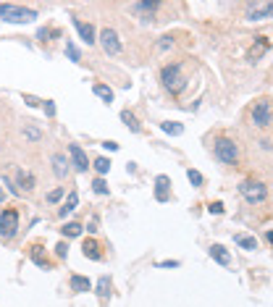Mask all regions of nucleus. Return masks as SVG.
Returning a JSON list of instances; mask_svg holds the SVG:
<instances>
[{
    "label": "nucleus",
    "instance_id": "1",
    "mask_svg": "<svg viewBox=\"0 0 273 307\" xmlns=\"http://www.w3.org/2000/svg\"><path fill=\"white\" fill-rule=\"evenodd\" d=\"M0 19L8 21V24H29V21L37 19V11L16 3H0Z\"/></svg>",
    "mask_w": 273,
    "mask_h": 307
},
{
    "label": "nucleus",
    "instance_id": "2",
    "mask_svg": "<svg viewBox=\"0 0 273 307\" xmlns=\"http://www.w3.org/2000/svg\"><path fill=\"white\" fill-rule=\"evenodd\" d=\"M161 82H163V87L168 89V92L179 95V92L187 87V79L181 76V63H168V66H163V71H161Z\"/></svg>",
    "mask_w": 273,
    "mask_h": 307
},
{
    "label": "nucleus",
    "instance_id": "3",
    "mask_svg": "<svg viewBox=\"0 0 273 307\" xmlns=\"http://www.w3.org/2000/svg\"><path fill=\"white\" fill-rule=\"evenodd\" d=\"M213 155L221 160V163L234 166V163H237V158H239V147H237V142H234V140H229V137H221V140L213 142Z\"/></svg>",
    "mask_w": 273,
    "mask_h": 307
},
{
    "label": "nucleus",
    "instance_id": "4",
    "mask_svg": "<svg viewBox=\"0 0 273 307\" xmlns=\"http://www.w3.org/2000/svg\"><path fill=\"white\" fill-rule=\"evenodd\" d=\"M239 195L245 197L249 205H260V202H265V197H268V189H265V184H263V181H252V179H247V181H242V184H239Z\"/></svg>",
    "mask_w": 273,
    "mask_h": 307
},
{
    "label": "nucleus",
    "instance_id": "5",
    "mask_svg": "<svg viewBox=\"0 0 273 307\" xmlns=\"http://www.w3.org/2000/svg\"><path fill=\"white\" fill-rule=\"evenodd\" d=\"M19 234V213L13 208H5L0 210V239L8 242Z\"/></svg>",
    "mask_w": 273,
    "mask_h": 307
},
{
    "label": "nucleus",
    "instance_id": "6",
    "mask_svg": "<svg viewBox=\"0 0 273 307\" xmlns=\"http://www.w3.org/2000/svg\"><path fill=\"white\" fill-rule=\"evenodd\" d=\"M100 45H103V50L108 53V56H118V53L124 50V45H121L116 29H108V27L100 32Z\"/></svg>",
    "mask_w": 273,
    "mask_h": 307
},
{
    "label": "nucleus",
    "instance_id": "7",
    "mask_svg": "<svg viewBox=\"0 0 273 307\" xmlns=\"http://www.w3.org/2000/svg\"><path fill=\"white\" fill-rule=\"evenodd\" d=\"M252 124L260 129L271 126V100H257L252 108Z\"/></svg>",
    "mask_w": 273,
    "mask_h": 307
},
{
    "label": "nucleus",
    "instance_id": "8",
    "mask_svg": "<svg viewBox=\"0 0 273 307\" xmlns=\"http://www.w3.org/2000/svg\"><path fill=\"white\" fill-rule=\"evenodd\" d=\"M273 13V3H257V5H249L247 8V21H263V19H271Z\"/></svg>",
    "mask_w": 273,
    "mask_h": 307
},
{
    "label": "nucleus",
    "instance_id": "9",
    "mask_svg": "<svg viewBox=\"0 0 273 307\" xmlns=\"http://www.w3.org/2000/svg\"><path fill=\"white\" fill-rule=\"evenodd\" d=\"M68 155H71V163L77 171H87L89 168V160H87V152L79 147V144H68Z\"/></svg>",
    "mask_w": 273,
    "mask_h": 307
},
{
    "label": "nucleus",
    "instance_id": "10",
    "mask_svg": "<svg viewBox=\"0 0 273 307\" xmlns=\"http://www.w3.org/2000/svg\"><path fill=\"white\" fill-rule=\"evenodd\" d=\"M155 199L158 202H168L171 199V179L168 176H158L155 179Z\"/></svg>",
    "mask_w": 273,
    "mask_h": 307
},
{
    "label": "nucleus",
    "instance_id": "11",
    "mask_svg": "<svg viewBox=\"0 0 273 307\" xmlns=\"http://www.w3.org/2000/svg\"><path fill=\"white\" fill-rule=\"evenodd\" d=\"M210 257L216 260L218 265H231V255H229V250L223 247V244H210Z\"/></svg>",
    "mask_w": 273,
    "mask_h": 307
},
{
    "label": "nucleus",
    "instance_id": "12",
    "mask_svg": "<svg viewBox=\"0 0 273 307\" xmlns=\"http://www.w3.org/2000/svg\"><path fill=\"white\" fill-rule=\"evenodd\" d=\"M74 27H77V32H79V37L84 40L87 45H95L97 40H95V29H92V24H84L82 19H74Z\"/></svg>",
    "mask_w": 273,
    "mask_h": 307
},
{
    "label": "nucleus",
    "instance_id": "13",
    "mask_svg": "<svg viewBox=\"0 0 273 307\" xmlns=\"http://www.w3.org/2000/svg\"><path fill=\"white\" fill-rule=\"evenodd\" d=\"M89 289H92V281L87 276H71V291L82 294V291H89Z\"/></svg>",
    "mask_w": 273,
    "mask_h": 307
},
{
    "label": "nucleus",
    "instance_id": "14",
    "mask_svg": "<svg viewBox=\"0 0 273 307\" xmlns=\"http://www.w3.org/2000/svg\"><path fill=\"white\" fill-rule=\"evenodd\" d=\"M234 242H237L242 250H247V252H255V250H257V239H255V236H247V234H234Z\"/></svg>",
    "mask_w": 273,
    "mask_h": 307
},
{
    "label": "nucleus",
    "instance_id": "15",
    "mask_svg": "<svg viewBox=\"0 0 273 307\" xmlns=\"http://www.w3.org/2000/svg\"><path fill=\"white\" fill-rule=\"evenodd\" d=\"M84 257H89V260H103V252H100V244H97L95 239H87L84 242Z\"/></svg>",
    "mask_w": 273,
    "mask_h": 307
},
{
    "label": "nucleus",
    "instance_id": "16",
    "mask_svg": "<svg viewBox=\"0 0 273 307\" xmlns=\"http://www.w3.org/2000/svg\"><path fill=\"white\" fill-rule=\"evenodd\" d=\"M77 205H79V195H77V192H71V195H68V199L63 202V208L58 210V216H60V218H66L68 213H74V208H77Z\"/></svg>",
    "mask_w": 273,
    "mask_h": 307
},
{
    "label": "nucleus",
    "instance_id": "17",
    "mask_svg": "<svg viewBox=\"0 0 273 307\" xmlns=\"http://www.w3.org/2000/svg\"><path fill=\"white\" fill-rule=\"evenodd\" d=\"M53 171H55L58 179H63V176H68V163L63 155H53Z\"/></svg>",
    "mask_w": 273,
    "mask_h": 307
},
{
    "label": "nucleus",
    "instance_id": "18",
    "mask_svg": "<svg viewBox=\"0 0 273 307\" xmlns=\"http://www.w3.org/2000/svg\"><path fill=\"white\" fill-rule=\"evenodd\" d=\"M16 184H19V187H24V189H34V176L29 171H19L16 173Z\"/></svg>",
    "mask_w": 273,
    "mask_h": 307
},
{
    "label": "nucleus",
    "instance_id": "19",
    "mask_svg": "<svg viewBox=\"0 0 273 307\" xmlns=\"http://www.w3.org/2000/svg\"><path fill=\"white\" fill-rule=\"evenodd\" d=\"M161 129L165 134H171V137H181V134H184V126L176 124V121H165V124H161Z\"/></svg>",
    "mask_w": 273,
    "mask_h": 307
},
{
    "label": "nucleus",
    "instance_id": "20",
    "mask_svg": "<svg viewBox=\"0 0 273 307\" xmlns=\"http://www.w3.org/2000/svg\"><path fill=\"white\" fill-rule=\"evenodd\" d=\"M92 92H95V95L100 97V100H105V103H113V89L105 87V84H95Z\"/></svg>",
    "mask_w": 273,
    "mask_h": 307
},
{
    "label": "nucleus",
    "instance_id": "21",
    "mask_svg": "<svg viewBox=\"0 0 273 307\" xmlns=\"http://www.w3.org/2000/svg\"><path fill=\"white\" fill-rule=\"evenodd\" d=\"M121 121H124V124L132 129V132H139V121L134 118V113H132V111H124V113H121Z\"/></svg>",
    "mask_w": 273,
    "mask_h": 307
},
{
    "label": "nucleus",
    "instance_id": "22",
    "mask_svg": "<svg viewBox=\"0 0 273 307\" xmlns=\"http://www.w3.org/2000/svg\"><path fill=\"white\" fill-rule=\"evenodd\" d=\"M60 231H63V236H82L84 228H82V223H66Z\"/></svg>",
    "mask_w": 273,
    "mask_h": 307
},
{
    "label": "nucleus",
    "instance_id": "23",
    "mask_svg": "<svg viewBox=\"0 0 273 307\" xmlns=\"http://www.w3.org/2000/svg\"><path fill=\"white\" fill-rule=\"evenodd\" d=\"M187 179H189V184H192V187H202V173L200 171H194V168H187Z\"/></svg>",
    "mask_w": 273,
    "mask_h": 307
},
{
    "label": "nucleus",
    "instance_id": "24",
    "mask_svg": "<svg viewBox=\"0 0 273 307\" xmlns=\"http://www.w3.org/2000/svg\"><path fill=\"white\" fill-rule=\"evenodd\" d=\"M66 53H68V58H71L74 63H79V60H82V53H79V48H77V45H74L71 40L66 42Z\"/></svg>",
    "mask_w": 273,
    "mask_h": 307
},
{
    "label": "nucleus",
    "instance_id": "25",
    "mask_svg": "<svg viewBox=\"0 0 273 307\" xmlns=\"http://www.w3.org/2000/svg\"><path fill=\"white\" fill-rule=\"evenodd\" d=\"M108 289H110V281H108V276H103V279L97 281V297L105 299L108 297Z\"/></svg>",
    "mask_w": 273,
    "mask_h": 307
},
{
    "label": "nucleus",
    "instance_id": "26",
    "mask_svg": "<svg viewBox=\"0 0 273 307\" xmlns=\"http://www.w3.org/2000/svg\"><path fill=\"white\" fill-rule=\"evenodd\" d=\"M95 171L100 173V176H105V173L110 171V160H108V158H97V160H95Z\"/></svg>",
    "mask_w": 273,
    "mask_h": 307
},
{
    "label": "nucleus",
    "instance_id": "27",
    "mask_svg": "<svg viewBox=\"0 0 273 307\" xmlns=\"http://www.w3.org/2000/svg\"><path fill=\"white\" fill-rule=\"evenodd\" d=\"M132 8H134V11H147V13H153L155 8H161V3H158V0H153V3H134Z\"/></svg>",
    "mask_w": 273,
    "mask_h": 307
},
{
    "label": "nucleus",
    "instance_id": "28",
    "mask_svg": "<svg viewBox=\"0 0 273 307\" xmlns=\"http://www.w3.org/2000/svg\"><path fill=\"white\" fill-rule=\"evenodd\" d=\"M92 189H95V195H108V184H105V179L100 176V179H95L92 181Z\"/></svg>",
    "mask_w": 273,
    "mask_h": 307
},
{
    "label": "nucleus",
    "instance_id": "29",
    "mask_svg": "<svg viewBox=\"0 0 273 307\" xmlns=\"http://www.w3.org/2000/svg\"><path fill=\"white\" fill-rule=\"evenodd\" d=\"M24 137L29 142H37L40 140V129H34V126H24Z\"/></svg>",
    "mask_w": 273,
    "mask_h": 307
},
{
    "label": "nucleus",
    "instance_id": "30",
    "mask_svg": "<svg viewBox=\"0 0 273 307\" xmlns=\"http://www.w3.org/2000/svg\"><path fill=\"white\" fill-rule=\"evenodd\" d=\"M63 192H66L63 187L53 189V192H50V195H48V202H58V199H60V197H63Z\"/></svg>",
    "mask_w": 273,
    "mask_h": 307
},
{
    "label": "nucleus",
    "instance_id": "31",
    "mask_svg": "<svg viewBox=\"0 0 273 307\" xmlns=\"http://www.w3.org/2000/svg\"><path fill=\"white\" fill-rule=\"evenodd\" d=\"M60 32H50V29H40V32H37V40H40V42H45V40H48V37H58Z\"/></svg>",
    "mask_w": 273,
    "mask_h": 307
},
{
    "label": "nucleus",
    "instance_id": "32",
    "mask_svg": "<svg viewBox=\"0 0 273 307\" xmlns=\"http://www.w3.org/2000/svg\"><path fill=\"white\" fill-rule=\"evenodd\" d=\"M208 210L213 213V216H221V213H223V202H210Z\"/></svg>",
    "mask_w": 273,
    "mask_h": 307
},
{
    "label": "nucleus",
    "instance_id": "33",
    "mask_svg": "<svg viewBox=\"0 0 273 307\" xmlns=\"http://www.w3.org/2000/svg\"><path fill=\"white\" fill-rule=\"evenodd\" d=\"M42 108H45V113H48L50 118L55 116V105H53V100H45V105H42Z\"/></svg>",
    "mask_w": 273,
    "mask_h": 307
},
{
    "label": "nucleus",
    "instance_id": "34",
    "mask_svg": "<svg viewBox=\"0 0 273 307\" xmlns=\"http://www.w3.org/2000/svg\"><path fill=\"white\" fill-rule=\"evenodd\" d=\"M55 255H58V257H66V255H68V244H66V242H60L58 247H55Z\"/></svg>",
    "mask_w": 273,
    "mask_h": 307
},
{
    "label": "nucleus",
    "instance_id": "35",
    "mask_svg": "<svg viewBox=\"0 0 273 307\" xmlns=\"http://www.w3.org/2000/svg\"><path fill=\"white\" fill-rule=\"evenodd\" d=\"M181 263L179 260H163V263H158V268H179Z\"/></svg>",
    "mask_w": 273,
    "mask_h": 307
},
{
    "label": "nucleus",
    "instance_id": "36",
    "mask_svg": "<svg viewBox=\"0 0 273 307\" xmlns=\"http://www.w3.org/2000/svg\"><path fill=\"white\" fill-rule=\"evenodd\" d=\"M171 48V40H168V37H163V40H161V50H168Z\"/></svg>",
    "mask_w": 273,
    "mask_h": 307
},
{
    "label": "nucleus",
    "instance_id": "37",
    "mask_svg": "<svg viewBox=\"0 0 273 307\" xmlns=\"http://www.w3.org/2000/svg\"><path fill=\"white\" fill-rule=\"evenodd\" d=\"M103 147H108L110 152H116V150H118V144H116V142H105V144H103Z\"/></svg>",
    "mask_w": 273,
    "mask_h": 307
},
{
    "label": "nucleus",
    "instance_id": "38",
    "mask_svg": "<svg viewBox=\"0 0 273 307\" xmlns=\"http://www.w3.org/2000/svg\"><path fill=\"white\" fill-rule=\"evenodd\" d=\"M3 199H5V195H3V189H0V202H3Z\"/></svg>",
    "mask_w": 273,
    "mask_h": 307
}]
</instances>
